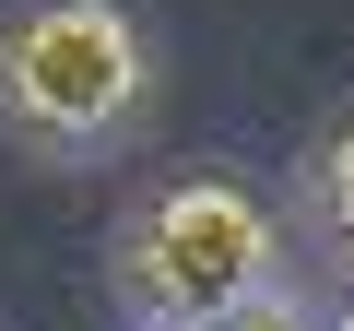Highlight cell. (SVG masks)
Returning <instances> with one entry per match:
<instances>
[{"mask_svg": "<svg viewBox=\"0 0 354 331\" xmlns=\"http://www.w3.org/2000/svg\"><path fill=\"white\" fill-rule=\"evenodd\" d=\"M153 118V24L130 0H12L0 12V130L24 154H106Z\"/></svg>", "mask_w": 354, "mask_h": 331, "instance_id": "obj_2", "label": "cell"}, {"mask_svg": "<svg viewBox=\"0 0 354 331\" xmlns=\"http://www.w3.org/2000/svg\"><path fill=\"white\" fill-rule=\"evenodd\" d=\"M225 331H330V319H319V307H307V296L283 284V296H260V307H236Z\"/></svg>", "mask_w": 354, "mask_h": 331, "instance_id": "obj_4", "label": "cell"}, {"mask_svg": "<svg viewBox=\"0 0 354 331\" xmlns=\"http://www.w3.org/2000/svg\"><path fill=\"white\" fill-rule=\"evenodd\" d=\"M295 202H307V225H319V237L354 260V107H342V118L307 142V166H295Z\"/></svg>", "mask_w": 354, "mask_h": 331, "instance_id": "obj_3", "label": "cell"}, {"mask_svg": "<svg viewBox=\"0 0 354 331\" xmlns=\"http://www.w3.org/2000/svg\"><path fill=\"white\" fill-rule=\"evenodd\" d=\"M106 272H118V307L142 331H225L236 307H260V296L295 284V249H283V213L260 202V178L201 166V178L153 190L118 225Z\"/></svg>", "mask_w": 354, "mask_h": 331, "instance_id": "obj_1", "label": "cell"}, {"mask_svg": "<svg viewBox=\"0 0 354 331\" xmlns=\"http://www.w3.org/2000/svg\"><path fill=\"white\" fill-rule=\"evenodd\" d=\"M342 331H354V319H342Z\"/></svg>", "mask_w": 354, "mask_h": 331, "instance_id": "obj_5", "label": "cell"}]
</instances>
